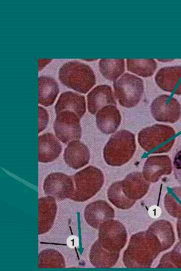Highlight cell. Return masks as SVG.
<instances>
[{"instance_id":"obj_6","label":"cell","mask_w":181,"mask_h":271,"mask_svg":"<svg viewBox=\"0 0 181 271\" xmlns=\"http://www.w3.org/2000/svg\"><path fill=\"white\" fill-rule=\"evenodd\" d=\"M115 96L119 104L126 108L136 106L144 92L142 79L128 73H124L114 81Z\"/></svg>"},{"instance_id":"obj_11","label":"cell","mask_w":181,"mask_h":271,"mask_svg":"<svg viewBox=\"0 0 181 271\" xmlns=\"http://www.w3.org/2000/svg\"><path fill=\"white\" fill-rule=\"evenodd\" d=\"M172 170L171 160L169 156L155 155L147 159L142 173L149 183H155L163 176L170 175Z\"/></svg>"},{"instance_id":"obj_22","label":"cell","mask_w":181,"mask_h":271,"mask_svg":"<svg viewBox=\"0 0 181 271\" xmlns=\"http://www.w3.org/2000/svg\"><path fill=\"white\" fill-rule=\"evenodd\" d=\"M120 252L110 251L104 248L99 240L93 244L89 253L91 264L97 268H110L117 262Z\"/></svg>"},{"instance_id":"obj_20","label":"cell","mask_w":181,"mask_h":271,"mask_svg":"<svg viewBox=\"0 0 181 271\" xmlns=\"http://www.w3.org/2000/svg\"><path fill=\"white\" fill-rule=\"evenodd\" d=\"M147 231L157 241L161 252L172 246L175 242V235L172 224L165 220H158L152 223Z\"/></svg>"},{"instance_id":"obj_13","label":"cell","mask_w":181,"mask_h":271,"mask_svg":"<svg viewBox=\"0 0 181 271\" xmlns=\"http://www.w3.org/2000/svg\"><path fill=\"white\" fill-rule=\"evenodd\" d=\"M155 81L161 89L181 95V66L160 68L155 75Z\"/></svg>"},{"instance_id":"obj_14","label":"cell","mask_w":181,"mask_h":271,"mask_svg":"<svg viewBox=\"0 0 181 271\" xmlns=\"http://www.w3.org/2000/svg\"><path fill=\"white\" fill-rule=\"evenodd\" d=\"M87 109L95 114L100 109L108 105H116L112 87L107 84L100 85L93 88L87 95Z\"/></svg>"},{"instance_id":"obj_12","label":"cell","mask_w":181,"mask_h":271,"mask_svg":"<svg viewBox=\"0 0 181 271\" xmlns=\"http://www.w3.org/2000/svg\"><path fill=\"white\" fill-rule=\"evenodd\" d=\"M87 223L95 229H99L105 221L113 219L114 209L103 200H99L88 204L84 210Z\"/></svg>"},{"instance_id":"obj_9","label":"cell","mask_w":181,"mask_h":271,"mask_svg":"<svg viewBox=\"0 0 181 271\" xmlns=\"http://www.w3.org/2000/svg\"><path fill=\"white\" fill-rule=\"evenodd\" d=\"M154 118L157 121L173 123L181 116V105L175 98L167 94L156 97L150 106Z\"/></svg>"},{"instance_id":"obj_10","label":"cell","mask_w":181,"mask_h":271,"mask_svg":"<svg viewBox=\"0 0 181 271\" xmlns=\"http://www.w3.org/2000/svg\"><path fill=\"white\" fill-rule=\"evenodd\" d=\"M43 190L45 194L58 201L70 198L74 191L73 178L63 173H52L45 178Z\"/></svg>"},{"instance_id":"obj_2","label":"cell","mask_w":181,"mask_h":271,"mask_svg":"<svg viewBox=\"0 0 181 271\" xmlns=\"http://www.w3.org/2000/svg\"><path fill=\"white\" fill-rule=\"evenodd\" d=\"M136 145L135 135L129 130L118 131L109 139L104 148L105 162L112 166H121L133 157Z\"/></svg>"},{"instance_id":"obj_26","label":"cell","mask_w":181,"mask_h":271,"mask_svg":"<svg viewBox=\"0 0 181 271\" xmlns=\"http://www.w3.org/2000/svg\"><path fill=\"white\" fill-rule=\"evenodd\" d=\"M109 201L115 207L121 209L131 208L136 202L127 197L123 192L121 181H117L110 186L107 191Z\"/></svg>"},{"instance_id":"obj_21","label":"cell","mask_w":181,"mask_h":271,"mask_svg":"<svg viewBox=\"0 0 181 271\" xmlns=\"http://www.w3.org/2000/svg\"><path fill=\"white\" fill-rule=\"evenodd\" d=\"M62 151V147L56 138L51 133L39 137L38 161L49 163L56 160Z\"/></svg>"},{"instance_id":"obj_29","label":"cell","mask_w":181,"mask_h":271,"mask_svg":"<svg viewBox=\"0 0 181 271\" xmlns=\"http://www.w3.org/2000/svg\"><path fill=\"white\" fill-rule=\"evenodd\" d=\"M157 268H181V239L161 258Z\"/></svg>"},{"instance_id":"obj_17","label":"cell","mask_w":181,"mask_h":271,"mask_svg":"<svg viewBox=\"0 0 181 271\" xmlns=\"http://www.w3.org/2000/svg\"><path fill=\"white\" fill-rule=\"evenodd\" d=\"M96 123L103 133L115 132L121 122V115L115 105H108L100 109L96 114Z\"/></svg>"},{"instance_id":"obj_30","label":"cell","mask_w":181,"mask_h":271,"mask_svg":"<svg viewBox=\"0 0 181 271\" xmlns=\"http://www.w3.org/2000/svg\"><path fill=\"white\" fill-rule=\"evenodd\" d=\"M39 113V131L40 133L47 126L49 121V115L45 109L41 106H38Z\"/></svg>"},{"instance_id":"obj_32","label":"cell","mask_w":181,"mask_h":271,"mask_svg":"<svg viewBox=\"0 0 181 271\" xmlns=\"http://www.w3.org/2000/svg\"><path fill=\"white\" fill-rule=\"evenodd\" d=\"M51 61V59H40L38 60L39 70L40 71L41 70H42L47 64H48Z\"/></svg>"},{"instance_id":"obj_7","label":"cell","mask_w":181,"mask_h":271,"mask_svg":"<svg viewBox=\"0 0 181 271\" xmlns=\"http://www.w3.org/2000/svg\"><path fill=\"white\" fill-rule=\"evenodd\" d=\"M98 240L102 246L112 252L120 251L127 240V233L123 224L111 219L104 222L99 228Z\"/></svg>"},{"instance_id":"obj_31","label":"cell","mask_w":181,"mask_h":271,"mask_svg":"<svg viewBox=\"0 0 181 271\" xmlns=\"http://www.w3.org/2000/svg\"><path fill=\"white\" fill-rule=\"evenodd\" d=\"M173 168L175 177L181 184V150L175 156L173 160Z\"/></svg>"},{"instance_id":"obj_33","label":"cell","mask_w":181,"mask_h":271,"mask_svg":"<svg viewBox=\"0 0 181 271\" xmlns=\"http://www.w3.org/2000/svg\"><path fill=\"white\" fill-rule=\"evenodd\" d=\"M176 229L177 232L178 237L179 239H181V218L178 219L176 223Z\"/></svg>"},{"instance_id":"obj_25","label":"cell","mask_w":181,"mask_h":271,"mask_svg":"<svg viewBox=\"0 0 181 271\" xmlns=\"http://www.w3.org/2000/svg\"><path fill=\"white\" fill-rule=\"evenodd\" d=\"M126 65L128 71L143 77L153 75L157 67L153 59H128Z\"/></svg>"},{"instance_id":"obj_4","label":"cell","mask_w":181,"mask_h":271,"mask_svg":"<svg viewBox=\"0 0 181 271\" xmlns=\"http://www.w3.org/2000/svg\"><path fill=\"white\" fill-rule=\"evenodd\" d=\"M175 131L170 126L155 124L141 130L138 142L146 152L161 154L169 152L175 142Z\"/></svg>"},{"instance_id":"obj_23","label":"cell","mask_w":181,"mask_h":271,"mask_svg":"<svg viewBox=\"0 0 181 271\" xmlns=\"http://www.w3.org/2000/svg\"><path fill=\"white\" fill-rule=\"evenodd\" d=\"M38 88V103L46 107L52 105L55 101L59 91L56 80L50 76H40Z\"/></svg>"},{"instance_id":"obj_27","label":"cell","mask_w":181,"mask_h":271,"mask_svg":"<svg viewBox=\"0 0 181 271\" xmlns=\"http://www.w3.org/2000/svg\"><path fill=\"white\" fill-rule=\"evenodd\" d=\"M38 266L39 268H64L65 259L61 253L55 249L43 250L39 254Z\"/></svg>"},{"instance_id":"obj_1","label":"cell","mask_w":181,"mask_h":271,"mask_svg":"<svg viewBox=\"0 0 181 271\" xmlns=\"http://www.w3.org/2000/svg\"><path fill=\"white\" fill-rule=\"evenodd\" d=\"M160 252L157 241L150 233L139 232L130 237L123 261L128 268H149Z\"/></svg>"},{"instance_id":"obj_8","label":"cell","mask_w":181,"mask_h":271,"mask_svg":"<svg viewBox=\"0 0 181 271\" xmlns=\"http://www.w3.org/2000/svg\"><path fill=\"white\" fill-rule=\"evenodd\" d=\"M53 127L57 138L65 144L81 138L80 118L73 112L65 110L57 113Z\"/></svg>"},{"instance_id":"obj_19","label":"cell","mask_w":181,"mask_h":271,"mask_svg":"<svg viewBox=\"0 0 181 271\" xmlns=\"http://www.w3.org/2000/svg\"><path fill=\"white\" fill-rule=\"evenodd\" d=\"M65 110L73 112L80 119L86 111L84 96L70 91L62 93L55 106V111L57 114Z\"/></svg>"},{"instance_id":"obj_28","label":"cell","mask_w":181,"mask_h":271,"mask_svg":"<svg viewBox=\"0 0 181 271\" xmlns=\"http://www.w3.org/2000/svg\"><path fill=\"white\" fill-rule=\"evenodd\" d=\"M164 205L170 216L181 218V187H174L167 192L164 198Z\"/></svg>"},{"instance_id":"obj_3","label":"cell","mask_w":181,"mask_h":271,"mask_svg":"<svg viewBox=\"0 0 181 271\" xmlns=\"http://www.w3.org/2000/svg\"><path fill=\"white\" fill-rule=\"evenodd\" d=\"M58 77L62 84L83 94L89 91L96 82L95 74L90 66L76 61L64 64L59 69Z\"/></svg>"},{"instance_id":"obj_5","label":"cell","mask_w":181,"mask_h":271,"mask_svg":"<svg viewBox=\"0 0 181 271\" xmlns=\"http://www.w3.org/2000/svg\"><path fill=\"white\" fill-rule=\"evenodd\" d=\"M72 177L74 191L70 199L76 202L85 201L94 196L101 189L104 182L102 172L92 166L78 171Z\"/></svg>"},{"instance_id":"obj_15","label":"cell","mask_w":181,"mask_h":271,"mask_svg":"<svg viewBox=\"0 0 181 271\" xmlns=\"http://www.w3.org/2000/svg\"><path fill=\"white\" fill-rule=\"evenodd\" d=\"M121 182L122 190L126 196L136 201L146 195L150 187V183L139 172L129 174Z\"/></svg>"},{"instance_id":"obj_16","label":"cell","mask_w":181,"mask_h":271,"mask_svg":"<svg viewBox=\"0 0 181 271\" xmlns=\"http://www.w3.org/2000/svg\"><path fill=\"white\" fill-rule=\"evenodd\" d=\"M57 207L56 199L47 196L38 200V234L45 233L51 229L56 215Z\"/></svg>"},{"instance_id":"obj_18","label":"cell","mask_w":181,"mask_h":271,"mask_svg":"<svg viewBox=\"0 0 181 271\" xmlns=\"http://www.w3.org/2000/svg\"><path fill=\"white\" fill-rule=\"evenodd\" d=\"M63 158L69 167L78 169L89 163L90 153L84 144L78 140L74 141L68 144L64 150Z\"/></svg>"},{"instance_id":"obj_24","label":"cell","mask_w":181,"mask_h":271,"mask_svg":"<svg viewBox=\"0 0 181 271\" xmlns=\"http://www.w3.org/2000/svg\"><path fill=\"white\" fill-rule=\"evenodd\" d=\"M99 65L102 75L110 81L118 79L125 70L123 59H102L99 61Z\"/></svg>"}]
</instances>
